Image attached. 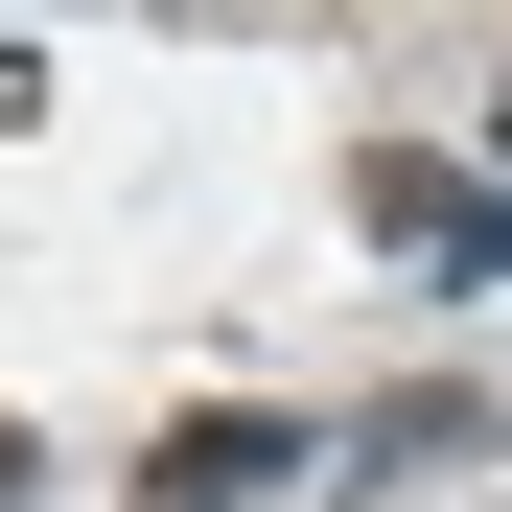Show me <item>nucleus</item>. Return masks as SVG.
Segmentation results:
<instances>
[{"instance_id":"1","label":"nucleus","mask_w":512,"mask_h":512,"mask_svg":"<svg viewBox=\"0 0 512 512\" xmlns=\"http://www.w3.org/2000/svg\"><path fill=\"white\" fill-rule=\"evenodd\" d=\"M350 233H396L419 280H512V187H489V163H419V140L350 163Z\"/></svg>"},{"instance_id":"2","label":"nucleus","mask_w":512,"mask_h":512,"mask_svg":"<svg viewBox=\"0 0 512 512\" xmlns=\"http://www.w3.org/2000/svg\"><path fill=\"white\" fill-rule=\"evenodd\" d=\"M280 466H303L280 419H187V443L140 466V512H233V489H280Z\"/></svg>"},{"instance_id":"3","label":"nucleus","mask_w":512,"mask_h":512,"mask_svg":"<svg viewBox=\"0 0 512 512\" xmlns=\"http://www.w3.org/2000/svg\"><path fill=\"white\" fill-rule=\"evenodd\" d=\"M466 443H489V396H373L350 419V466H466Z\"/></svg>"},{"instance_id":"4","label":"nucleus","mask_w":512,"mask_h":512,"mask_svg":"<svg viewBox=\"0 0 512 512\" xmlns=\"http://www.w3.org/2000/svg\"><path fill=\"white\" fill-rule=\"evenodd\" d=\"M0 489H24V419H0Z\"/></svg>"},{"instance_id":"5","label":"nucleus","mask_w":512,"mask_h":512,"mask_svg":"<svg viewBox=\"0 0 512 512\" xmlns=\"http://www.w3.org/2000/svg\"><path fill=\"white\" fill-rule=\"evenodd\" d=\"M489 117H512V94H489Z\"/></svg>"}]
</instances>
